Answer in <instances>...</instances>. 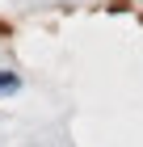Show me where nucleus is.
I'll use <instances>...</instances> for the list:
<instances>
[{"label":"nucleus","instance_id":"1","mask_svg":"<svg viewBox=\"0 0 143 147\" xmlns=\"http://www.w3.org/2000/svg\"><path fill=\"white\" fill-rule=\"evenodd\" d=\"M21 88V76L17 71H0V92H17Z\"/></svg>","mask_w":143,"mask_h":147}]
</instances>
